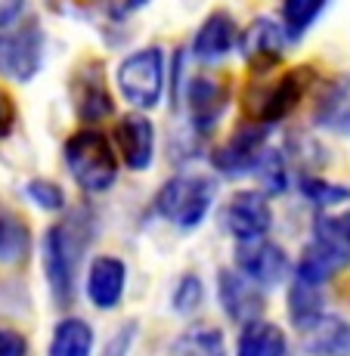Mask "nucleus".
<instances>
[{
  "label": "nucleus",
  "mask_w": 350,
  "mask_h": 356,
  "mask_svg": "<svg viewBox=\"0 0 350 356\" xmlns=\"http://www.w3.org/2000/svg\"><path fill=\"white\" fill-rule=\"evenodd\" d=\"M168 356H226L223 332L217 325H192L170 344Z\"/></svg>",
  "instance_id": "22"
},
{
  "label": "nucleus",
  "mask_w": 350,
  "mask_h": 356,
  "mask_svg": "<svg viewBox=\"0 0 350 356\" xmlns=\"http://www.w3.org/2000/svg\"><path fill=\"white\" fill-rule=\"evenodd\" d=\"M47 356H93V328L78 316L56 323Z\"/></svg>",
  "instance_id": "21"
},
{
  "label": "nucleus",
  "mask_w": 350,
  "mask_h": 356,
  "mask_svg": "<svg viewBox=\"0 0 350 356\" xmlns=\"http://www.w3.org/2000/svg\"><path fill=\"white\" fill-rule=\"evenodd\" d=\"M344 266H350V211L326 208L313 217V238L294 270L304 282L326 285Z\"/></svg>",
  "instance_id": "2"
},
{
  "label": "nucleus",
  "mask_w": 350,
  "mask_h": 356,
  "mask_svg": "<svg viewBox=\"0 0 350 356\" xmlns=\"http://www.w3.org/2000/svg\"><path fill=\"white\" fill-rule=\"evenodd\" d=\"M125 285H127L125 260L102 254L90 264V273H87V298H90L93 307H100V310L118 307L121 298H125Z\"/></svg>",
  "instance_id": "16"
},
{
  "label": "nucleus",
  "mask_w": 350,
  "mask_h": 356,
  "mask_svg": "<svg viewBox=\"0 0 350 356\" xmlns=\"http://www.w3.org/2000/svg\"><path fill=\"white\" fill-rule=\"evenodd\" d=\"M0 356H29V341L16 328H0Z\"/></svg>",
  "instance_id": "31"
},
{
  "label": "nucleus",
  "mask_w": 350,
  "mask_h": 356,
  "mask_svg": "<svg viewBox=\"0 0 350 356\" xmlns=\"http://www.w3.org/2000/svg\"><path fill=\"white\" fill-rule=\"evenodd\" d=\"M255 174L260 177V183H264V193L267 195H279L285 193L288 186V170H285V161L279 152H264L255 168Z\"/></svg>",
  "instance_id": "27"
},
{
  "label": "nucleus",
  "mask_w": 350,
  "mask_h": 356,
  "mask_svg": "<svg viewBox=\"0 0 350 356\" xmlns=\"http://www.w3.org/2000/svg\"><path fill=\"white\" fill-rule=\"evenodd\" d=\"M319 289L322 285L304 282V279L294 276L292 289H288V316H292V325L298 328V332L326 313L322 310V291Z\"/></svg>",
  "instance_id": "23"
},
{
  "label": "nucleus",
  "mask_w": 350,
  "mask_h": 356,
  "mask_svg": "<svg viewBox=\"0 0 350 356\" xmlns=\"http://www.w3.org/2000/svg\"><path fill=\"white\" fill-rule=\"evenodd\" d=\"M301 193L310 198L319 211L326 208H341V204L350 202V189L347 186H338V183H328V180H319V177H304L301 180Z\"/></svg>",
  "instance_id": "26"
},
{
  "label": "nucleus",
  "mask_w": 350,
  "mask_h": 356,
  "mask_svg": "<svg viewBox=\"0 0 350 356\" xmlns=\"http://www.w3.org/2000/svg\"><path fill=\"white\" fill-rule=\"evenodd\" d=\"M211 202H214V180L205 174H177L159 189L155 211L174 227L192 229L208 217Z\"/></svg>",
  "instance_id": "4"
},
{
  "label": "nucleus",
  "mask_w": 350,
  "mask_h": 356,
  "mask_svg": "<svg viewBox=\"0 0 350 356\" xmlns=\"http://www.w3.org/2000/svg\"><path fill=\"white\" fill-rule=\"evenodd\" d=\"M118 87L136 108H155L164 93V53L159 47H143L118 65Z\"/></svg>",
  "instance_id": "7"
},
{
  "label": "nucleus",
  "mask_w": 350,
  "mask_h": 356,
  "mask_svg": "<svg viewBox=\"0 0 350 356\" xmlns=\"http://www.w3.org/2000/svg\"><path fill=\"white\" fill-rule=\"evenodd\" d=\"M29 254V227L0 208V264H19Z\"/></svg>",
  "instance_id": "24"
},
{
  "label": "nucleus",
  "mask_w": 350,
  "mask_h": 356,
  "mask_svg": "<svg viewBox=\"0 0 350 356\" xmlns=\"http://www.w3.org/2000/svg\"><path fill=\"white\" fill-rule=\"evenodd\" d=\"M226 102H230V90L223 81L211 78V74H196L186 87V108H189V121L196 134H211L221 124Z\"/></svg>",
  "instance_id": "11"
},
{
  "label": "nucleus",
  "mask_w": 350,
  "mask_h": 356,
  "mask_svg": "<svg viewBox=\"0 0 350 356\" xmlns=\"http://www.w3.org/2000/svg\"><path fill=\"white\" fill-rule=\"evenodd\" d=\"M90 242V220L87 214H68L44 232V276L59 307H68L78 285V266Z\"/></svg>",
  "instance_id": "1"
},
{
  "label": "nucleus",
  "mask_w": 350,
  "mask_h": 356,
  "mask_svg": "<svg viewBox=\"0 0 350 356\" xmlns=\"http://www.w3.org/2000/svg\"><path fill=\"white\" fill-rule=\"evenodd\" d=\"M65 168L84 193H106L118 180V152L100 130H78L65 140Z\"/></svg>",
  "instance_id": "3"
},
{
  "label": "nucleus",
  "mask_w": 350,
  "mask_h": 356,
  "mask_svg": "<svg viewBox=\"0 0 350 356\" xmlns=\"http://www.w3.org/2000/svg\"><path fill=\"white\" fill-rule=\"evenodd\" d=\"M301 338L310 356H350V323L332 313H322L319 319L304 325Z\"/></svg>",
  "instance_id": "17"
},
{
  "label": "nucleus",
  "mask_w": 350,
  "mask_h": 356,
  "mask_svg": "<svg viewBox=\"0 0 350 356\" xmlns=\"http://www.w3.org/2000/svg\"><path fill=\"white\" fill-rule=\"evenodd\" d=\"M44 29L38 19H19L0 31V74L10 81H31L44 65Z\"/></svg>",
  "instance_id": "5"
},
{
  "label": "nucleus",
  "mask_w": 350,
  "mask_h": 356,
  "mask_svg": "<svg viewBox=\"0 0 350 356\" xmlns=\"http://www.w3.org/2000/svg\"><path fill=\"white\" fill-rule=\"evenodd\" d=\"M115 140H118V152L130 170H146L155 159V127L146 115L134 112L125 115L115 127Z\"/></svg>",
  "instance_id": "15"
},
{
  "label": "nucleus",
  "mask_w": 350,
  "mask_h": 356,
  "mask_svg": "<svg viewBox=\"0 0 350 356\" xmlns=\"http://www.w3.org/2000/svg\"><path fill=\"white\" fill-rule=\"evenodd\" d=\"M223 223L236 238L267 236L273 227V211L270 202H267V193H260V189L236 193L223 211Z\"/></svg>",
  "instance_id": "13"
},
{
  "label": "nucleus",
  "mask_w": 350,
  "mask_h": 356,
  "mask_svg": "<svg viewBox=\"0 0 350 356\" xmlns=\"http://www.w3.org/2000/svg\"><path fill=\"white\" fill-rule=\"evenodd\" d=\"M264 285L248 279L242 270H221L217 273V298L226 316L239 325H248L264 316Z\"/></svg>",
  "instance_id": "10"
},
{
  "label": "nucleus",
  "mask_w": 350,
  "mask_h": 356,
  "mask_svg": "<svg viewBox=\"0 0 350 356\" xmlns=\"http://www.w3.org/2000/svg\"><path fill=\"white\" fill-rule=\"evenodd\" d=\"M202 298H205L202 279L189 273V276H183L174 289V310L183 313V316H189V313H196L198 307H202Z\"/></svg>",
  "instance_id": "29"
},
{
  "label": "nucleus",
  "mask_w": 350,
  "mask_h": 356,
  "mask_svg": "<svg viewBox=\"0 0 350 356\" xmlns=\"http://www.w3.org/2000/svg\"><path fill=\"white\" fill-rule=\"evenodd\" d=\"M16 127V102H13L10 93L0 87V140L10 136V130Z\"/></svg>",
  "instance_id": "32"
},
{
  "label": "nucleus",
  "mask_w": 350,
  "mask_h": 356,
  "mask_svg": "<svg viewBox=\"0 0 350 356\" xmlns=\"http://www.w3.org/2000/svg\"><path fill=\"white\" fill-rule=\"evenodd\" d=\"M22 3L25 0H0V29H10L22 19Z\"/></svg>",
  "instance_id": "33"
},
{
  "label": "nucleus",
  "mask_w": 350,
  "mask_h": 356,
  "mask_svg": "<svg viewBox=\"0 0 350 356\" xmlns=\"http://www.w3.org/2000/svg\"><path fill=\"white\" fill-rule=\"evenodd\" d=\"M239 44V31L232 22L230 13H211L205 19V25L198 29L196 40H192V53H196L202 63H217L223 59L232 47Z\"/></svg>",
  "instance_id": "18"
},
{
  "label": "nucleus",
  "mask_w": 350,
  "mask_h": 356,
  "mask_svg": "<svg viewBox=\"0 0 350 356\" xmlns=\"http://www.w3.org/2000/svg\"><path fill=\"white\" fill-rule=\"evenodd\" d=\"M313 118H317V124L322 130H332L338 136H350V74L335 78L319 93Z\"/></svg>",
  "instance_id": "19"
},
{
  "label": "nucleus",
  "mask_w": 350,
  "mask_h": 356,
  "mask_svg": "<svg viewBox=\"0 0 350 356\" xmlns=\"http://www.w3.org/2000/svg\"><path fill=\"white\" fill-rule=\"evenodd\" d=\"M313 72L310 68H294V72L279 74L273 84H264L257 90H251L245 97V112L251 115V121L260 124H276V121L288 118L298 108V102L304 99V90L310 87Z\"/></svg>",
  "instance_id": "6"
},
{
  "label": "nucleus",
  "mask_w": 350,
  "mask_h": 356,
  "mask_svg": "<svg viewBox=\"0 0 350 356\" xmlns=\"http://www.w3.org/2000/svg\"><path fill=\"white\" fill-rule=\"evenodd\" d=\"M285 332L273 323L255 319L242 328V338H239L236 356H285Z\"/></svg>",
  "instance_id": "20"
},
{
  "label": "nucleus",
  "mask_w": 350,
  "mask_h": 356,
  "mask_svg": "<svg viewBox=\"0 0 350 356\" xmlns=\"http://www.w3.org/2000/svg\"><path fill=\"white\" fill-rule=\"evenodd\" d=\"M25 195H29L40 211H53V214H56V211L65 208L63 186H56L53 180H29V186H25Z\"/></svg>",
  "instance_id": "28"
},
{
  "label": "nucleus",
  "mask_w": 350,
  "mask_h": 356,
  "mask_svg": "<svg viewBox=\"0 0 350 356\" xmlns=\"http://www.w3.org/2000/svg\"><path fill=\"white\" fill-rule=\"evenodd\" d=\"M267 143V124H242L226 143L211 152V164L221 170L223 177H242L257 168L260 155H264Z\"/></svg>",
  "instance_id": "9"
},
{
  "label": "nucleus",
  "mask_w": 350,
  "mask_h": 356,
  "mask_svg": "<svg viewBox=\"0 0 350 356\" xmlns=\"http://www.w3.org/2000/svg\"><path fill=\"white\" fill-rule=\"evenodd\" d=\"M328 6V0H285L283 3V22L292 40H298L301 34L310 29L319 19V13Z\"/></svg>",
  "instance_id": "25"
},
{
  "label": "nucleus",
  "mask_w": 350,
  "mask_h": 356,
  "mask_svg": "<svg viewBox=\"0 0 350 356\" xmlns=\"http://www.w3.org/2000/svg\"><path fill=\"white\" fill-rule=\"evenodd\" d=\"M292 44V34H288L285 22L270 16H260L248 25V31L242 34V53L257 72H267L283 59L285 47Z\"/></svg>",
  "instance_id": "12"
},
{
  "label": "nucleus",
  "mask_w": 350,
  "mask_h": 356,
  "mask_svg": "<svg viewBox=\"0 0 350 356\" xmlns=\"http://www.w3.org/2000/svg\"><path fill=\"white\" fill-rule=\"evenodd\" d=\"M72 102L74 112L84 124H96V121L109 118L112 115V97H109L106 78H102V65H84L74 74L72 84Z\"/></svg>",
  "instance_id": "14"
},
{
  "label": "nucleus",
  "mask_w": 350,
  "mask_h": 356,
  "mask_svg": "<svg viewBox=\"0 0 350 356\" xmlns=\"http://www.w3.org/2000/svg\"><path fill=\"white\" fill-rule=\"evenodd\" d=\"M236 266L248 279H255L257 285H279L288 276V270H292L288 254L279 248L276 242H270L267 236L239 238V245H236Z\"/></svg>",
  "instance_id": "8"
},
{
  "label": "nucleus",
  "mask_w": 350,
  "mask_h": 356,
  "mask_svg": "<svg viewBox=\"0 0 350 356\" xmlns=\"http://www.w3.org/2000/svg\"><path fill=\"white\" fill-rule=\"evenodd\" d=\"M134 338H136V323L121 325L118 332L112 334V341L102 347V356H127L130 353V344H134Z\"/></svg>",
  "instance_id": "30"
}]
</instances>
